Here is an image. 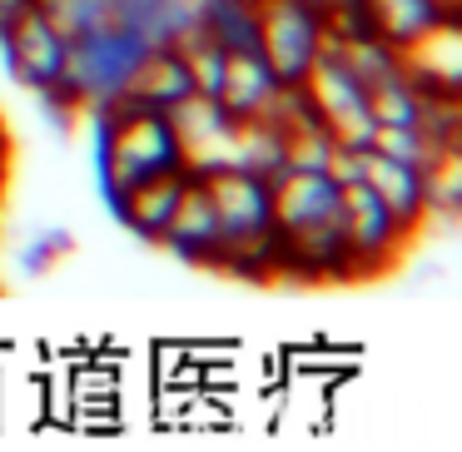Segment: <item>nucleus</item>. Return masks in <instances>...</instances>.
I'll list each match as a JSON object with an SVG mask.
<instances>
[{
    "label": "nucleus",
    "instance_id": "nucleus-1",
    "mask_svg": "<svg viewBox=\"0 0 462 452\" xmlns=\"http://www.w3.org/2000/svg\"><path fill=\"white\" fill-rule=\"evenodd\" d=\"M209 204L219 214L224 254L219 269L239 273V279H279L283 249H279V224H273V184L249 170H209L199 174Z\"/></svg>",
    "mask_w": 462,
    "mask_h": 452
},
{
    "label": "nucleus",
    "instance_id": "nucleus-2",
    "mask_svg": "<svg viewBox=\"0 0 462 452\" xmlns=\"http://www.w3.org/2000/svg\"><path fill=\"white\" fill-rule=\"evenodd\" d=\"M184 170L180 140L164 110L134 100H115L100 110V184L105 199H120L125 189L154 180V174Z\"/></svg>",
    "mask_w": 462,
    "mask_h": 452
},
{
    "label": "nucleus",
    "instance_id": "nucleus-3",
    "mask_svg": "<svg viewBox=\"0 0 462 452\" xmlns=\"http://www.w3.org/2000/svg\"><path fill=\"white\" fill-rule=\"evenodd\" d=\"M254 45L279 85H299L323 51V11L313 0H254Z\"/></svg>",
    "mask_w": 462,
    "mask_h": 452
},
{
    "label": "nucleus",
    "instance_id": "nucleus-4",
    "mask_svg": "<svg viewBox=\"0 0 462 452\" xmlns=\"http://www.w3.org/2000/svg\"><path fill=\"white\" fill-rule=\"evenodd\" d=\"M338 214H343V249H348V279H378L412 244V234L393 219L388 204L363 180L338 189Z\"/></svg>",
    "mask_w": 462,
    "mask_h": 452
},
{
    "label": "nucleus",
    "instance_id": "nucleus-5",
    "mask_svg": "<svg viewBox=\"0 0 462 452\" xmlns=\"http://www.w3.org/2000/svg\"><path fill=\"white\" fill-rule=\"evenodd\" d=\"M309 110L323 120V130L333 134V144H353L368 150L373 115H368V90L358 85V75L338 60L333 51H319V60L309 65V75L299 80Z\"/></svg>",
    "mask_w": 462,
    "mask_h": 452
},
{
    "label": "nucleus",
    "instance_id": "nucleus-6",
    "mask_svg": "<svg viewBox=\"0 0 462 452\" xmlns=\"http://www.w3.org/2000/svg\"><path fill=\"white\" fill-rule=\"evenodd\" d=\"M0 51H5V65H11V75L25 85V90L45 95V100L60 90L65 60H70V41L45 21L35 5L11 25V31L0 35Z\"/></svg>",
    "mask_w": 462,
    "mask_h": 452
},
{
    "label": "nucleus",
    "instance_id": "nucleus-7",
    "mask_svg": "<svg viewBox=\"0 0 462 452\" xmlns=\"http://www.w3.org/2000/svg\"><path fill=\"white\" fill-rule=\"evenodd\" d=\"M273 224H279V244L309 239L333 224H343L338 214V184L323 170H279L273 174Z\"/></svg>",
    "mask_w": 462,
    "mask_h": 452
},
{
    "label": "nucleus",
    "instance_id": "nucleus-8",
    "mask_svg": "<svg viewBox=\"0 0 462 452\" xmlns=\"http://www.w3.org/2000/svg\"><path fill=\"white\" fill-rule=\"evenodd\" d=\"M174 125V140H180L184 170L189 174H209L229 164V134H234V115L224 110L214 95H184L174 110H164Z\"/></svg>",
    "mask_w": 462,
    "mask_h": 452
},
{
    "label": "nucleus",
    "instance_id": "nucleus-9",
    "mask_svg": "<svg viewBox=\"0 0 462 452\" xmlns=\"http://www.w3.org/2000/svg\"><path fill=\"white\" fill-rule=\"evenodd\" d=\"M398 70L418 85L422 95H462V31L457 11L438 15L418 41L398 51Z\"/></svg>",
    "mask_w": 462,
    "mask_h": 452
},
{
    "label": "nucleus",
    "instance_id": "nucleus-10",
    "mask_svg": "<svg viewBox=\"0 0 462 452\" xmlns=\"http://www.w3.org/2000/svg\"><path fill=\"white\" fill-rule=\"evenodd\" d=\"M160 249H170L174 259L184 263H209L219 269V254H224V234H219V214L209 204V189H204L199 174H189L174 199V214L160 234Z\"/></svg>",
    "mask_w": 462,
    "mask_h": 452
},
{
    "label": "nucleus",
    "instance_id": "nucleus-11",
    "mask_svg": "<svg viewBox=\"0 0 462 452\" xmlns=\"http://www.w3.org/2000/svg\"><path fill=\"white\" fill-rule=\"evenodd\" d=\"M184 95H194L189 70H184V55L174 51V41H160V45H144V51L134 55L130 75H125L120 100L150 105V110H174Z\"/></svg>",
    "mask_w": 462,
    "mask_h": 452
},
{
    "label": "nucleus",
    "instance_id": "nucleus-12",
    "mask_svg": "<svg viewBox=\"0 0 462 452\" xmlns=\"http://www.w3.org/2000/svg\"><path fill=\"white\" fill-rule=\"evenodd\" d=\"M279 75L269 70V60L259 55V45H234L224 51V75H219V95L214 100L234 115V120H254L269 115L273 95H279Z\"/></svg>",
    "mask_w": 462,
    "mask_h": 452
},
{
    "label": "nucleus",
    "instance_id": "nucleus-13",
    "mask_svg": "<svg viewBox=\"0 0 462 452\" xmlns=\"http://www.w3.org/2000/svg\"><path fill=\"white\" fill-rule=\"evenodd\" d=\"M363 184L388 204V214L408 234L422 229L428 204H422V170L418 164H402V160H388V154H378V150H363Z\"/></svg>",
    "mask_w": 462,
    "mask_h": 452
},
{
    "label": "nucleus",
    "instance_id": "nucleus-14",
    "mask_svg": "<svg viewBox=\"0 0 462 452\" xmlns=\"http://www.w3.org/2000/svg\"><path fill=\"white\" fill-rule=\"evenodd\" d=\"M184 180H189V170L154 174V180H144V184H134V189H125L120 199H110V209L120 214V224L134 234V239L160 244V234H164V224H170V214H174V199H180Z\"/></svg>",
    "mask_w": 462,
    "mask_h": 452
},
{
    "label": "nucleus",
    "instance_id": "nucleus-15",
    "mask_svg": "<svg viewBox=\"0 0 462 452\" xmlns=\"http://www.w3.org/2000/svg\"><path fill=\"white\" fill-rule=\"evenodd\" d=\"M358 15L373 35H383L393 51H402V45L418 41V35L448 11H442L438 0H358Z\"/></svg>",
    "mask_w": 462,
    "mask_h": 452
},
{
    "label": "nucleus",
    "instance_id": "nucleus-16",
    "mask_svg": "<svg viewBox=\"0 0 462 452\" xmlns=\"http://www.w3.org/2000/svg\"><path fill=\"white\" fill-rule=\"evenodd\" d=\"M229 170H249V174H273L283 170V130L263 115L254 120H234V134H229Z\"/></svg>",
    "mask_w": 462,
    "mask_h": 452
},
{
    "label": "nucleus",
    "instance_id": "nucleus-17",
    "mask_svg": "<svg viewBox=\"0 0 462 452\" xmlns=\"http://www.w3.org/2000/svg\"><path fill=\"white\" fill-rule=\"evenodd\" d=\"M422 204L438 219H457V209H462V144H448V150H438L422 164Z\"/></svg>",
    "mask_w": 462,
    "mask_h": 452
},
{
    "label": "nucleus",
    "instance_id": "nucleus-18",
    "mask_svg": "<svg viewBox=\"0 0 462 452\" xmlns=\"http://www.w3.org/2000/svg\"><path fill=\"white\" fill-rule=\"evenodd\" d=\"M279 130H283V170H323L328 164L333 134L323 130V120L313 110H299Z\"/></svg>",
    "mask_w": 462,
    "mask_h": 452
},
{
    "label": "nucleus",
    "instance_id": "nucleus-19",
    "mask_svg": "<svg viewBox=\"0 0 462 452\" xmlns=\"http://www.w3.org/2000/svg\"><path fill=\"white\" fill-rule=\"evenodd\" d=\"M368 115H373V125H418L422 90L402 70H393L378 85H368Z\"/></svg>",
    "mask_w": 462,
    "mask_h": 452
},
{
    "label": "nucleus",
    "instance_id": "nucleus-20",
    "mask_svg": "<svg viewBox=\"0 0 462 452\" xmlns=\"http://www.w3.org/2000/svg\"><path fill=\"white\" fill-rule=\"evenodd\" d=\"M368 150H378V154H388V160H402V164H428L432 154V144H428V134L418 130V125H373V134H368ZM448 150V144H442Z\"/></svg>",
    "mask_w": 462,
    "mask_h": 452
},
{
    "label": "nucleus",
    "instance_id": "nucleus-21",
    "mask_svg": "<svg viewBox=\"0 0 462 452\" xmlns=\"http://www.w3.org/2000/svg\"><path fill=\"white\" fill-rule=\"evenodd\" d=\"M323 174H328L338 189H343V184H358V180H363V150H353V144H333Z\"/></svg>",
    "mask_w": 462,
    "mask_h": 452
},
{
    "label": "nucleus",
    "instance_id": "nucleus-22",
    "mask_svg": "<svg viewBox=\"0 0 462 452\" xmlns=\"http://www.w3.org/2000/svg\"><path fill=\"white\" fill-rule=\"evenodd\" d=\"M31 5H35V0H0V35L11 31V25L21 21V15L31 11Z\"/></svg>",
    "mask_w": 462,
    "mask_h": 452
},
{
    "label": "nucleus",
    "instance_id": "nucleus-23",
    "mask_svg": "<svg viewBox=\"0 0 462 452\" xmlns=\"http://www.w3.org/2000/svg\"><path fill=\"white\" fill-rule=\"evenodd\" d=\"M5 180H11V144H5V130H0V194H5Z\"/></svg>",
    "mask_w": 462,
    "mask_h": 452
},
{
    "label": "nucleus",
    "instance_id": "nucleus-24",
    "mask_svg": "<svg viewBox=\"0 0 462 452\" xmlns=\"http://www.w3.org/2000/svg\"><path fill=\"white\" fill-rule=\"evenodd\" d=\"M442 11H462V0H438Z\"/></svg>",
    "mask_w": 462,
    "mask_h": 452
}]
</instances>
